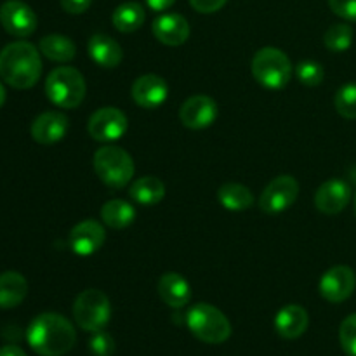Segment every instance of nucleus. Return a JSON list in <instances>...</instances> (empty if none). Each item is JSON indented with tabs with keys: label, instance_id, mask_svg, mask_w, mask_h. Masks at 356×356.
<instances>
[{
	"label": "nucleus",
	"instance_id": "nucleus-9",
	"mask_svg": "<svg viewBox=\"0 0 356 356\" xmlns=\"http://www.w3.org/2000/svg\"><path fill=\"white\" fill-rule=\"evenodd\" d=\"M299 183L292 176H278L264 188L259 198V207L266 214H280L291 209L298 200Z\"/></svg>",
	"mask_w": 356,
	"mask_h": 356
},
{
	"label": "nucleus",
	"instance_id": "nucleus-25",
	"mask_svg": "<svg viewBox=\"0 0 356 356\" xmlns=\"http://www.w3.org/2000/svg\"><path fill=\"white\" fill-rule=\"evenodd\" d=\"M38 49H40V52L45 58L56 63H68L76 54V47L72 38L59 33L45 35L40 40V44H38Z\"/></svg>",
	"mask_w": 356,
	"mask_h": 356
},
{
	"label": "nucleus",
	"instance_id": "nucleus-24",
	"mask_svg": "<svg viewBox=\"0 0 356 356\" xmlns=\"http://www.w3.org/2000/svg\"><path fill=\"white\" fill-rule=\"evenodd\" d=\"M146 13L143 9L141 3L138 2H125L120 3L117 9L113 10V26L117 28L120 33H134L139 28L145 24Z\"/></svg>",
	"mask_w": 356,
	"mask_h": 356
},
{
	"label": "nucleus",
	"instance_id": "nucleus-29",
	"mask_svg": "<svg viewBox=\"0 0 356 356\" xmlns=\"http://www.w3.org/2000/svg\"><path fill=\"white\" fill-rule=\"evenodd\" d=\"M296 75L301 80V83L309 87H316L323 82V76H325V72H323L322 65L316 61H301L296 68Z\"/></svg>",
	"mask_w": 356,
	"mask_h": 356
},
{
	"label": "nucleus",
	"instance_id": "nucleus-32",
	"mask_svg": "<svg viewBox=\"0 0 356 356\" xmlns=\"http://www.w3.org/2000/svg\"><path fill=\"white\" fill-rule=\"evenodd\" d=\"M329 7L336 16L356 23V0H329Z\"/></svg>",
	"mask_w": 356,
	"mask_h": 356
},
{
	"label": "nucleus",
	"instance_id": "nucleus-17",
	"mask_svg": "<svg viewBox=\"0 0 356 356\" xmlns=\"http://www.w3.org/2000/svg\"><path fill=\"white\" fill-rule=\"evenodd\" d=\"M156 40L169 47L183 45L190 37V23L181 14H162L152 24Z\"/></svg>",
	"mask_w": 356,
	"mask_h": 356
},
{
	"label": "nucleus",
	"instance_id": "nucleus-4",
	"mask_svg": "<svg viewBox=\"0 0 356 356\" xmlns=\"http://www.w3.org/2000/svg\"><path fill=\"white\" fill-rule=\"evenodd\" d=\"M186 325L197 339L207 344H221L232 336V323L225 313L207 302H198L190 308Z\"/></svg>",
	"mask_w": 356,
	"mask_h": 356
},
{
	"label": "nucleus",
	"instance_id": "nucleus-22",
	"mask_svg": "<svg viewBox=\"0 0 356 356\" xmlns=\"http://www.w3.org/2000/svg\"><path fill=\"white\" fill-rule=\"evenodd\" d=\"M132 200L145 207H152V205L160 204L165 197V184L155 176H143L138 181H134L129 190Z\"/></svg>",
	"mask_w": 356,
	"mask_h": 356
},
{
	"label": "nucleus",
	"instance_id": "nucleus-28",
	"mask_svg": "<svg viewBox=\"0 0 356 356\" xmlns=\"http://www.w3.org/2000/svg\"><path fill=\"white\" fill-rule=\"evenodd\" d=\"M334 106L341 117L356 120V83H346L337 90L334 97Z\"/></svg>",
	"mask_w": 356,
	"mask_h": 356
},
{
	"label": "nucleus",
	"instance_id": "nucleus-3",
	"mask_svg": "<svg viewBox=\"0 0 356 356\" xmlns=\"http://www.w3.org/2000/svg\"><path fill=\"white\" fill-rule=\"evenodd\" d=\"M45 94L58 108L75 110L86 97V80L79 70L72 66H59L49 73L45 80Z\"/></svg>",
	"mask_w": 356,
	"mask_h": 356
},
{
	"label": "nucleus",
	"instance_id": "nucleus-16",
	"mask_svg": "<svg viewBox=\"0 0 356 356\" xmlns=\"http://www.w3.org/2000/svg\"><path fill=\"white\" fill-rule=\"evenodd\" d=\"M70 129V120L65 113L59 111H45L38 115L31 124V138L38 145H54L61 141Z\"/></svg>",
	"mask_w": 356,
	"mask_h": 356
},
{
	"label": "nucleus",
	"instance_id": "nucleus-13",
	"mask_svg": "<svg viewBox=\"0 0 356 356\" xmlns=\"http://www.w3.org/2000/svg\"><path fill=\"white\" fill-rule=\"evenodd\" d=\"M104 240H106V232L103 226L94 219H86L73 226L68 242L76 256L87 257L96 254L104 245Z\"/></svg>",
	"mask_w": 356,
	"mask_h": 356
},
{
	"label": "nucleus",
	"instance_id": "nucleus-6",
	"mask_svg": "<svg viewBox=\"0 0 356 356\" xmlns=\"http://www.w3.org/2000/svg\"><path fill=\"white\" fill-rule=\"evenodd\" d=\"M252 75L266 89H284L292 75L291 59L277 47L259 49L252 59Z\"/></svg>",
	"mask_w": 356,
	"mask_h": 356
},
{
	"label": "nucleus",
	"instance_id": "nucleus-36",
	"mask_svg": "<svg viewBox=\"0 0 356 356\" xmlns=\"http://www.w3.org/2000/svg\"><path fill=\"white\" fill-rule=\"evenodd\" d=\"M0 356H28L21 350L19 346H14V344H7V346L0 348Z\"/></svg>",
	"mask_w": 356,
	"mask_h": 356
},
{
	"label": "nucleus",
	"instance_id": "nucleus-37",
	"mask_svg": "<svg viewBox=\"0 0 356 356\" xmlns=\"http://www.w3.org/2000/svg\"><path fill=\"white\" fill-rule=\"evenodd\" d=\"M3 103H6V89H3L2 82H0V108L3 106Z\"/></svg>",
	"mask_w": 356,
	"mask_h": 356
},
{
	"label": "nucleus",
	"instance_id": "nucleus-11",
	"mask_svg": "<svg viewBox=\"0 0 356 356\" xmlns=\"http://www.w3.org/2000/svg\"><path fill=\"white\" fill-rule=\"evenodd\" d=\"M356 287V275L350 266H334L322 275L318 291L325 301L339 305L351 298Z\"/></svg>",
	"mask_w": 356,
	"mask_h": 356
},
{
	"label": "nucleus",
	"instance_id": "nucleus-33",
	"mask_svg": "<svg viewBox=\"0 0 356 356\" xmlns=\"http://www.w3.org/2000/svg\"><path fill=\"white\" fill-rule=\"evenodd\" d=\"M226 2L228 0H190V6L200 14H212L222 9L226 6Z\"/></svg>",
	"mask_w": 356,
	"mask_h": 356
},
{
	"label": "nucleus",
	"instance_id": "nucleus-31",
	"mask_svg": "<svg viewBox=\"0 0 356 356\" xmlns=\"http://www.w3.org/2000/svg\"><path fill=\"white\" fill-rule=\"evenodd\" d=\"M89 350L94 356H111L115 351V341L104 330L94 332L89 341Z\"/></svg>",
	"mask_w": 356,
	"mask_h": 356
},
{
	"label": "nucleus",
	"instance_id": "nucleus-5",
	"mask_svg": "<svg viewBox=\"0 0 356 356\" xmlns=\"http://www.w3.org/2000/svg\"><path fill=\"white\" fill-rule=\"evenodd\" d=\"M94 170L108 188L122 190L134 177V160L118 146H103L94 153Z\"/></svg>",
	"mask_w": 356,
	"mask_h": 356
},
{
	"label": "nucleus",
	"instance_id": "nucleus-8",
	"mask_svg": "<svg viewBox=\"0 0 356 356\" xmlns=\"http://www.w3.org/2000/svg\"><path fill=\"white\" fill-rule=\"evenodd\" d=\"M87 131L99 143L118 141L127 131V115L115 106L99 108L90 115Z\"/></svg>",
	"mask_w": 356,
	"mask_h": 356
},
{
	"label": "nucleus",
	"instance_id": "nucleus-34",
	"mask_svg": "<svg viewBox=\"0 0 356 356\" xmlns=\"http://www.w3.org/2000/svg\"><path fill=\"white\" fill-rule=\"evenodd\" d=\"M92 0H61V7L68 14H82L90 7Z\"/></svg>",
	"mask_w": 356,
	"mask_h": 356
},
{
	"label": "nucleus",
	"instance_id": "nucleus-2",
	"mask_svg": "<svg viewBox=\"0 0 356 356\" xmlns=\"http://www.w3.org/2000/svg\"><path fill=\"white\" fill-rule=\"evenodd\" d=\"M42 59L33 44L10 42L0 51V79L14 89H30L40 80Z\"/></svg>",
	"mask_w": 356,
	"mask_h": 356
},
{
	"label": "nucleus",
	"instance_id": "nucleus-7",
	"mask_svg": "<svg viewBox=\"0 0 356 356\" xmlns=\"http://www.w3.org/2000/svg\"><path fill=\"white\" fill-rule=\"evenodd\" d=\"M73 316L76 325L86 332L104 330L111 318L110 299L97 289H87L73 302Z\"/></svg>",
	"mask_w": 356,
	"mask_h": 356
},
{
	"label": "nucleus",
	"instance_id": "nucleus-10",
	"mask_svg": "<svg viewBox=\"0 0 356 356\" xmlns=\"http://www.w3.org/2000/svg\"><path fill=\"white\" fill-rule=\"evenodd\" d=\"M0 24L9 35L26 38L37 30V14L23 0H6L0 6Z\"/></svg>",
	"mask_w": 356,
	"mask_h": 356
},
{
	"label": "nucleus",
	"instance_id": "nucleus-15",
	"mask_svg": "<svg viewBox=\"0 0 356 356\" xmlns=\"http://www.w3.org/2000/svg\"><path fill=\"white\" fill-rule=\"evenodd\" d=\"M351 200V188L343 179H329L316 190L315 205L323 214H339Z\"/></svg>",
	"mask_w": 356,
	"mask_h": 356
},
{
	"label": "nucleus",
	"instance_id": "nucleus-14",
	"mask_svg": "<svg viewBox=\"0 0 356 356\" xmlns=\"http://www.w3.org/2000/svg\"><path fill=\"white\" fill-rule=\"evenodd\" d=\"M131 94L138 106L145 108V110H155L167 101L169 86L162 76L148 73V75L136 79V82L132 83Z\"/></svg>",
	"mask_w": 356,
	"mask_h": 356
},
{
	"label": "nucleus",
	"instance_id": "nucleus-19",
	"mask_svg": "<svg viewBox=\"0 0 356 356\" xmlns=\"http://www.w3.org/2000/svg\"><path fill=\"white\" fill-rule=\"evenodd\" d=\"M87 51H89L90 59L101 68H117L124 59L120 44L104 33L92 35L87 44Z\"/></svg>",
	"mask_w": 356,
	"mask_h": 356
},
{
	"label": "nucleus",
	"instance_id": "nucleus-38",
	"mask_svg": "<svg viewBox=\"0 0 356 356\" xmlns=\"http://www.w3.org/2000/svg\"><path fill=\"white\" fill-rule=\"evenodd\" d=\"M355 214H356V193H355Z\"/></svg>",
	"mask_w": 356,
	"mask_h": 356
},
{
	"label": "nucleus",
	"instance_id": "nucleus-21",
	"mask_svg": "<svg viewBox=\"0 0 356 356\" xmlns=\"http://www.w3.org/2000/svg\"><path fill=\"white\" fill-rule=\"evenodd\" d=\"M28 294V282L17 271L0 273V308L13 309L24 301Z\"/></svg>",
	"mask_w": 356,
	"mask_h": 356
},
{
	"label": "nucleus",
	"instance_id": "nucleus-1",
	"mask_svg": "<svg viewBox=\"0 0 356 356\" xmlns=\"http://www.w3.org/2000/svg\"><path fill=\"white\" fill-rule=\"evenodd\" d=\"M26 341L37 355L63 356L75 346L76 332L70 320L59 313H42L28 325Z\"/></svg>",
	"mask_w": 356,
	"mask_h": 356
},
{
	"label": "nucleus",
	"instance_id": "nucleus-27",
	"mask_svg": "<svg viewBox=\"0 0 356 356\" xmlns=\"http://www.w3.org/2000/svg\"><path fill=\"white\" fill-rule=\"evenodd\" d=\"M323 44L330 52H344L353 44V28L346 23L332 24L325 31Z\"/></svg>",
	"mask_w": 356,
	"mask_h": 356
},
{
	"label": "nucleus",
	"instance_id": "nucleus-35",
	"mask_svg": "<svg viewBox=\"0 0 356 356\" xmlns=\"http://www.w3.org/2000/svg\"><path fill=\"white\" fill-rule=\"evenodd\" d=\"M174 2H176V0H146L149 9L156 10V13H160V10H167Z\"/></svg>",
	"mask_w": 356,
	"mask_h": 356
},
{
	"label": "nucleus",
	"instance_id": "nucleus-12",
	"mask_svg": "<svg viewBox=\"0 0 356 356\" xmlns=\"http://www.w3.org/2000/svg\"><path fill=\"white\" fill-rule=\"evenodd\" d=\"M219 115L218 103L205 94L188 97L179 110V120L184 127L202 131L211 127Z\"/></svg>",
	"mask_w": 356,
	"mask_h": 356
},
{
	"label": "nucleus",
	"instance_id": "nucleus-23",
	"mask_svg": "<svg viewBox=\"0 0 356 356\" xmlns=\"http://www.w3.org/2000/svg\"><path fill=\"white\" fill-rule=\"evenodd\" d=\"M218 200L232 212L247 211L254 205V195L247 186L238 183H226L218 190Z\"/></svg>",
	"mask_w": 356,
	"mask_h": 356
},
{
	"label": "nucleus",
	"instance_id": "nucleus-20",
	"mask_svg": "<svg viewBox=\"0 0 356 356\" xmlns=\"http://www.w3.org/2000/svg\"><path fill=\"white\" fill-rule=\"evenodd\" d=\"M159 294L167 306L174 309H181L190 302L191 289L186 278L179 273H163L159 282Z\"/></svg>",
	"mask_w": 356,
	"mask_h": 356
},
{
	"label": "nucleus",
	"instance_id": "nucleus-30",
	"mask_svg": "<svg viewBox=\"0 0 356 356\" xmlns=\"http://www.w3.org/2000/svg\"><path fill=\"white\" fill-rule=\"evenodd\" d=\"M339 341L344 353L348 356H356V313L343 320L339 329Z\"/></svg>",
	"mask_w": 356,
	"mask_h": 356
},
{
	"label": "nucleus",
	"instance_id": "nucleus-18",
	"mask_svg": "<svg viewBox=\"0 0 356 356\" xmlns=\"http://www.w3.org/2000/svg\"><path fill=\"white\" fill-rule=\"evenodd\" d=\"M309 316L302 306L287 305L275 316V330L284 339H298L308 330Z\"/></svg>",
	"mask_w": 356,
	"mask_h": 356
},
{
	"label": "nucleus",
	"instance_id": "nucleus-26",
	"mask_svg": "<svg viewBox=\"0 0 356 356\" xmlns=\"http://www.w3.org/2000/svg\"><path fill=\"white\" fill-rule=\"evenodd\" d=\"M101 219L110 228L124 229L134 222L136 209L129 202L115 198V200H108L101 207Z\"/></svg>",
	"mask_w": 356,
	"mask_h": 356
}]
</instances>
